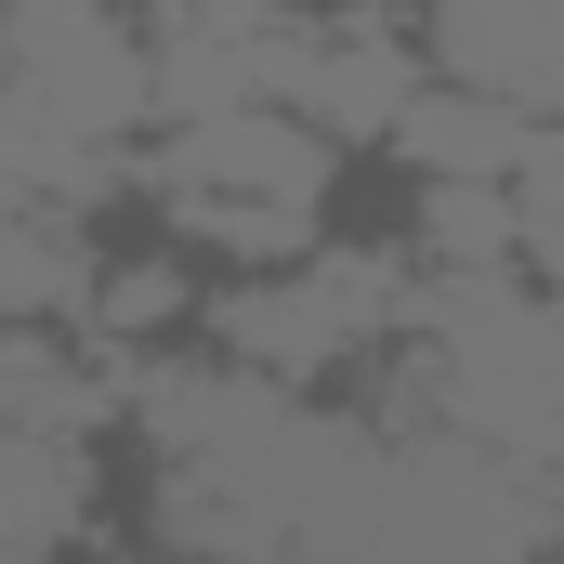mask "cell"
<instances>
[{"instance_id": "cell-1", "label": "cell", "mask_w": 564, "mask_h": 564, "mask_svg": "<svg viewBox=\"0 0 564 564\" xmlns=\"http://www.w3.org/2000/svg\"><path fill=\"white\" fill-rule=\"evenodd\" d=\"M421 276H394L381 250H302V263H263L210 315V341L237 368H276V381H328L341 355H368L381 328H408Z\"/></svg>"}, {"instance_id": "cell-2", "label": "cell", "mask_w": 564, "mask_h": 564, "mask_svg": "<svg viewBox=\"0 0 564 564\" xmlns=\"http://www.w3.org/2000/svg\"><path fill=\"white\" fill-rule=\"evenodd\" d=\"M328 26H302L289 0H144V53H158V119H224V106H289Z\"/></svg>"}, {"instance_id": "cell-3", "label": "cell", "mask_w": 564, "mask_h": 564, "mask_svg": "<svg viewBox=\"0 0 564 564\" xmlns=\"http://www.w3.org/2000/svg\"><path fill=\"white\" fill-rule=\"evenodd\" d=\"M328 144L302 106H224V119H171V144L144 158L158 197H276V210H315L328 197Z\"/></svg>"}, {"instance_id": "cell-4", "label": "cell", "mask_w": 564, "mask_h": 564, "mask_svg": "<svg viewBox=\"0 0 564 564\" xmlns=\"http://www.w3.org/2000/svg\"><path fill=\"white\" fill-rule=\"evenodd\" d=\"M433 53H446V79H486V93L564 119V0H433Z\"/></svg>"}, {"instance_id": "cell-5", "label": "cell", "mask_w": 564, "mask_h": 564, "mask_svg": "<svg viewBox=\"0 0 564 564\" xmlns=\"http://www.w3.org/2000/svg\"><path fill=\"white\" fill-rule=\"evenodd\" d=\"M408 93H421V40L408 26H381V13H355V26H328L315 40V66H302V119L315 132H341V144H381L394 119H408Z\"/></svg>"}, {"instance_id": "cell-6", "label": "cell", "mask_w": 564, "mask_h": 564, "mask_svg": "<svg viewBox=\"0 0 564 564\" xmlns=\"http://www.w3.org/2000/svg\"><path fill=\"white\" fill-rule=\"evenodd\" d=\"M539 106H512V93H486V79H433V93H408V119H394V144H408V171H525L539 158Z\"/></svg>"}, {"instance_id": "cell-7", "label": "cell", "mask_w": 564, "mask_h": 564, "mask_svg": "<svg viewBox=\"0 0 564 564\" xmlns=\"http://www.w3.org/2000/svg\"><path fill=\"white\" fill-rule=\"evenodd\" d=\"M512 184H525V250H539V276L564 289V119L539 132V158H525Z\"/></svg>"}]
</instances>
